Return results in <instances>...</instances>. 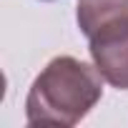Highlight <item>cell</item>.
<instances>
[{
  "label": "cell",
  "mask_w": 128,
  "mask_h": 128,
  "mask_svg": "<svg viewBox=\"0 0 128 128\" xmlns=\"http://www.w3.org/2000/svg\"><path fill=\"white\" fill-rule=\"evenodd\" d=\"M88 50L103 80L118 90H128V20L88 38Z\"/></svg>",
  "instance_id": "obj_2"
},
{
  "label": "cell",
  "mask_w": 128,
  "mask_h": 128,
  "mask_svg": "<svg viewBox=\"0 0 128 128\" xmlns=\"http://www.w3.org/2000/svg\"><path fill=\"white\" fill-rule=\"evenodd\" d=\"M103 96V76L96 66L58 55L40 70L25 98L28 126L70 128L80 123Z\"/></svg>",
  "instance_id": "obj_1"
},
{
  "label": "cell",
  "mask_w": 128,
  "mask_h": 128,
  "mask_svg": "<svg viewBox=\"0 0 128 128\" xmlns=\"http://www.w3.org/2000/svg\"><path fill=\"white\" fill-rule=\"evenodd\" d=\"M78 28L86 38L128 20V0H78Z\"/></svg>",
  "instance_id": "obj_3"
}]
</instances>
